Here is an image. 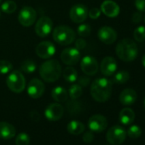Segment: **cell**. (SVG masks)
Returning <instances> with one entry per match:
<instances>
[{"label":"cell","mask_w":145,"mask_h":145,"mask_svg":"<svg viewBox=\"0 0 145 145\" xmlns=\"http://www.w3.org/2000/svg\"><path fill=\"white\" fill-rule=\"evenodd\" d=\"M29 142H30V137L25 132H22V133L18 134L16 138V145H28Z\"/></svg>","instance_id":"cell-32"},{"label":"cell","mask_w":145,"mask_h":145,"mask_svg":"<svg viewBox=\"0 0 145 145\" xmlns=\"http://www.w3.org/2000/svg\"><path fill=\"white\" fill-rule=\"evenodd\" d=\"M62 72V76L67 82L69 83H74L78 80V72L75 68L72 67H66Z\"/></svg>","instance_id":"cell-24"},{"label":"cell","mask_w":145,"mask_h":145,"mask_svg":"<svg viewBox=\"0 0 145 145\" xmlns=\"http://www.w3.org/2000/svg\"><path fill=\"white\" fill-rule=\"evenodd\" d=\"M119 119H120V121L123 125H130L135 120V113L131 108H125L120 112Z\"/></svg>","instance_id":"cell-21"},{"label":"cell","mask_w":145,"mask_h":145,"mask_svg":"<svg viewBox=\"0 0 145 145\" xmlns=\"http://www.w3.org/2000/svg\"><path fill=\"white\" fill-rule=\"evenodd\" d=\"M82 93V86L79 84H74L69 87L68 95L71 97V99H78L80 97H81Z\"/></svg>","instance_id":"cell-26"},{"label":"cell","mask_w":145,"mask_h":145,"mask_svg":"<svg viewBox=\"0 0 145 145\" xmlns=\"http://www.w3.org/2000/svg\"><path fill=\"white\" fill-rule=\"evenodd\" d=\"M133 37L137 42L142 43V42L145 41V27L140 26V27H137L134 30Z\"/></svg>","instance_id":"cell-29"},{"label":"cell","mask_w":145,"mask_h":145,"mask_svg":"<svg viewBox=\"0 0 145 145\" xmlns=\"http://www.w3.org/2000/svg\"><path fill=\"white\" fill-rule=\"evenodd\" d=\"M101 10H99L98 8H92L88 11V16L91 18V19H97L100 16H101Z\"/></svg>","instance_id":"cell-34"},{"label":"cell","mask_w":145,"mask_h":145,"mask_svg":"<svg viewBox=\"0 0 145 145\" xmlns=\"http://www.w3.org/2000/svg\"><path fill=\"white\" fill-rule=\"evenodd\" d=\"M80 67L86 75L92 76L98 72V62L96 58L91 56H86L81 59Z\"/></svg>","instance_id":"cell-8"},{"label":"cell","mask_w":145,"mask_h":145,"mask_svg":"<svg viewBox=\"0 0 145 145\" xmlns=\"http://www.w3.org/2000/svg\"><path fill=\"white\" fill-rule=\"evenodd\" d=\"M63 112H64V109L61 104L51 103L46 108L44 111V115L46 119L50 121H57L62 117Z\"/></svg>","instance_id":"cell-15"},{"label":"cell","mask_w":145,"mask_h":145,"mask_svg":"<svg viewBox=\"0 0 145 145\" xmlns=\"http://www.w3.org/2000/svg\"><path fill=\"white\" fill-rule=\"evenodd\" d=\"M53 22L48 16H42L35 25V33L39 37H47L52 31Z\"/></svg>","instance_id":"cell-11"},{"label":"cell","mask_w":145,"mask_h":145,"mask_svg":"<svg viewBox=\"0 0 145 145\" xmlns=\"http://www.w3.org/2000/svg\"><path fill=\"white\" fill-rule=\"evenodd\" d=\"M1 3H2V0H0V5H1Z\"/></svg>","instance_id":"cell-41"},{"label":"cell","mask_w":145,"mask_h":145,"mask_svg":"<svg viewBox=\"0 0 145 145\" xmlns=\"http://www.w3.org/2000/svg\"><path fill=\"white\" fill-rule=\"evenodd\" d=\"M16 128L8 122H0V138L9 140L15 137Z\"/></svg>","instance_id":"cell-20"},{"label":"cell","mask_w":145,"mask_h":145,"mask_svg":"<svg viewBox=\"0 0 145 145\" xmlns=\"http://www.w3.org/2000/svg\"><path fill=\"white\" fill-rule=\"evenodd\" d=\"M141 134H142V129L138 125H131L128 128L127 132H126V135H128V137L132 139L138 138L141 136Z\"/></svg>","instance_id":"cell-30"},{"label":"cell","mask_w":145,"mask_h":145,"mask_svg":"<svg viewBox=\"0 0 145 145\" xmlns=\"http://www.w3.org/2000/svg\"><path fill=\"white\" fill-rule=\"evenodd\" d=\"M88 9L84 5H75L70 9L69 17L75 23H82L88 17Z\"/></svg>","instance_id":"cell-10"},{"label":"cell","mask_w":145,"mask_h":145,"mask_svg":"<svg viewBox=\"0 0 145 145\" xmlns=\"http://www.w3.org/2000/svg\"><path fill=\"white\" fill-rule=\"evenodd\" d=\"M91 33V28L88 24H81L79 26L77 33L80 37H88Z\"/></svg>","instance_id":"cell-33"},{"label":"cell","mask_w":145,"mask_h":145,"mask_svg":"<svg viewBox=\"0 0 145 145\" xmlns=\"http://www.w3.org/2000/svg\"><path fill=\"white\" fill-rule=\"evenodd\" d=\"M44 85L39 79H33L30 80L27 86V94L30 97L33 99H38L41 97L44 92Z\"/></svg>","instance_id":"cell-14"},{"label":"cell","mask_w":145,"mask_h":145,"mask_svg":"<svg viewBox=\"0 0 145 145\" xmlns=\"http://www.w3.org/2000/svg\"><path fill=\"white\" fill-rule=\"evenodd\" d=\"M17 5L13 0H7L1 5V10L5 14H13L16 10Z\"/></svg>","instance_id":"cell-27"},{"label":"cell","mask_w":145,"mask_h":145,"mask_svg":"<svg viewBox=\"0 0 145 145\" xmlns=\"http://www.w3.org/2000/svg\"><path fill=\"white\" fill-rule=\"evenodd\" d=\"M75 32L67 26H58L53 31V39L61 45L71 44L75 40Z\"/></svg>","instance_id":"cell-4"},{"label":"cell","mask_w":145,"mask_h":145,"mask_svg":"<svg viewBox=\"0 0 145 145\" xmlns=\"http://www.w3.org/2000/svg\"><path fill=\"white\" fill-rule=\"evenodd\" d=\"M130 79L129 72L126 71H120L114 76L113 82L115 84H125Z\"/></svg>","instance_id":"cell-28"},{"label":"cell","mask_w":145,"mask_h":145,"mask_svg":"<svg viewBox=\"0 0 145 145\" xmlns=\"http://www.w3.org/2000/svg\"><path fill=\"white\" fill-rule=\"evenodd\" d=\"M101 11L106 16L114 18L120 14V6L113 0H105L101 5Z\"/></svg>","instance_id":"cell-18"},{"label":"cell","mask_w":145,"mask_h":145,"mask_svg":"<svg viewBox=\"0 0 145 145\" xmlns=\"http://www.w3.org/2000/svg\"><path fill=\"white\" fill-rule=\"evenodd\" d=\"M13 69V65L6 60L0 61V74H6Z\"/></svg>","instance_id":"cell-31"},{"label":"cell","mask_w":145,"mask_h":145,"mask_svg":"<svg viewBox=\"0 0 145 145\" xmlns=\"http://www.w3.org/2000/svg\"><path fill=\"white\" fill-rule=\"evenodd\" d=\"M35 51L39 57L42 59H49L55 55L56 47L50 41H43L37 45Z\"/></svg>","instance_id":"cell-12"},{"label":"cell","mask_w":145,"mask_h":145,"mask_svg":"<svg viewBox=\"0 0 145 145\" xmlns=\"http://www.w3.org/2000/svg\"><path fill=\"white\" fill-rule=\"evenodd\" d=\"M6 84L8 88L15 93H21L26 88L25 77L19 70H15L10 72L6 79Z\"/></svg>","instance_id":"cell-5"},{"label":"cell","mask_w":145,"mask_h":145,"mask_svg":"<svg viewBox=\"0 0 145 145\" xmlns=\"http://www.w3.org/2000/svg\"><path fill=\"white\" fill-rule=\"evenodd\" d=\"M81 57L80 51L76 48H67L64 49L61 54V60L62 62L68 66L76 65Z\"/></svg>","instance_id":"cell-9"},{"label":"cell","mask_w":145,"mask_h":145,"mask_svg":"<svg viewBox=\"0 0 145 145\" xmlns=\"http://www.w3.org/2000/svg\"><path fill=\"white\" fill-rule=\"evenodd\" d=\"M67 131L72 135H80L85 131V125L78 120H72L67 124Z\"/></svg>","instance_id":"cell-23"},{"label":"cell","mask_w":145,"mask_h":145,"mask_svg":"<svg viewBox=\"0 0 145 145\" xmlns=\"http://www.w3.org/2000/svg\"><path fill=\"white\" fill-rule=\"evenodd\" d=\"M125 137H126V131L123 127L120 125L112 126L108 131L106 135L107 141L112 145L121 144L125 141Z\"/></svg>","instance_id":"cell-6"},{"label":"cell","mask_w":145,"mask_h":145,"mask_svg":"<svg viewBox=\"0 0 145 145\" xmlns=\"http://www.w3.org/2000/svg\"><path fill=\"white\" fill-rule=\"evenodd\" d=\"M75 48L78 49L79 50H84L86 47V41L84 39H76L75 41Z\"/></svg>","instance_id":"cell-35"},{"label":"cell","mask_w":145,"mask_h":145,"mask_svg":"<svg viewBox=\"0 0 145 145\" xmlns=\"http://www.w3.org/2000/svg\"><path fill=\"white\" fill-rule=\"evenodd\" d=\"M112 93V81L106 78H99L93 81L91 86V94L98 103L107 102Z\"/></svg>","instance_id":"cell-1"},{"label":"cell","mask_w":145,"mask_h":145,"mask_svg":"<svg viewBox=\"0 0 145 145\" xmlns=\"http://www.w3.org/2000/svg\"><path fill=\"white\" fill-rule=\"evenodd\" d=\"M108 126L107 119L101 114L92 115L88 120V127L91 131L94 132H102Z\"/></svg>","instance_id":"cell-13"},{"label":"cell","mask_w":145,"mask_h":145,"mask_svg":"<svg viewBox=\"0 0 145 145\" xmlns=\"http://www.w3.org/2000/svg\"><path fill=\"white\" fill-rule=\"evenodd\" d=\"M61 67L58 61L51 59L45 61L39 67V74L46 82H55L61 75Z\"/></svg>","instance_id":"cell-3"},{"label":"cell","mask_w":145,"mask_h":145,"mask_svg":"<svg viewBox=\"0 0 145 145\" xmlns=\"http://www.w3.org/2000/svg\"><path fill=\"white\" fill-rule=\"evenodd\" d=\"M20 68L24 72H27V74H32V72L36 71L37 65H36L35 61H33V60H26L21 64Z\"/></svg>","instance_id":"cell-25"},{"label":"cell","mask_w":145,"mask_h":145,"mask_svg":"<svg viewBox=\"0 0 145 145\" xmlns=\"http://www.w3.org/2000/svg\"><path fill=\"white\" fill-rule=\"evenodd\" d=\"M144 108H145V101H144Z\"/></svg>","instance_id":"cell-42"},{"label":"cell","mask_w":145,"mask_h":145,"mask_svg":"<svg viewBox=\"0 0 145 145\" xmlns=\"http://www.w3.org/2000/svg\"><path fill=\"white\" fill-rule=\"evenodd\" d=\"M116 54L118 57L125 62H130L134 61L138 55V48L131 39H124L120 40L116 46Z\"/></svg>","instance_id":"cell-2"},{"label":"cell","mask_w":145,"mask_h":145,"mask_svg":"<svg viewBox=\"0 0 145 145\" xmlns=\"http://www.w3.org/2000/svg\"><path fill=\"white\" fill-rule=\"evenodd\" d=\"M94 139V135L91 131H87L83 135V140L85 142H91Z\"/></svg>","instance_id":"cell-38"},{"label":"cell","mask_w":145,"mask_h":145,"mask_svg":"<svg viewBox=\"0 0 145 145\" xmlns=\"http://www.w3.org/2000/svg\"><path fill=\"white\" fill-rule=\"evenodd\" d=\"M52 98L57 103H65L68 98V91L62 86H56L52 90Z\"/></svg>","instance_id":"cell-22"},{"label":"cell","mask_w":145,"mask_h":145,"mask_svg":"<svg viewBox=\"0 0 145 145\" xmlns=\"http://www.w3.org/2000/svg\"><path fill=\"white\" fill-rule=\"evenodd\" d=\"M142 66L145 67V54L143 55V56L142 58Z\"/></svg>","instance_id":"cell-40"},{"label":"cell","mask_w":145,"mask_h":145,"mask_svg":"<svg viewBox=\"0 0 145 145\" xmlns=\"http://www.w3.org/2000/svg\"><path fill=\"white\" fill-rule=\"evenodd\" d=\"M36 17V10L31 6H25L20 10L18 21L23 27H31L35 22Z\"/></svg>","instance_id":"cell-7"},{"label":"cell","mask_w":145,"mask_h":145,"mask_svg":"<svg viewBox=\"0 0 145 145\" xmlns=\"http://www.w3.org/2000/svg\"><path fill=\"white\" fill-rule=\"evenodd\" d=\"M117 67V62L114 57L106 56L103 59L100 65L101 72L104 76H112L116 72Z\"/></svg>","instance_id":"cell-16"},{"label":"cell","mask_w":145,"mask_h":145,"mask_svg":"<svg viewBox=\"0 0 145 145\" xmlns=\"http://www.w3.org/2000/svg\"><path fill=\"white\" fill-rule=\"evenodd\" d=\"M144 22H145V16H144Z\"/></svg>","instance_id":"cell-43"},{"label":"cell","mask_w":145,"mask_h":145,"mask_svg":"<svg viewBox=\"0 0 145 145\" xmlns=\"http://www.w3.org/2000/svg\"><path fill=\"white\" fill-rule=\"evenodd\" d=\"M90 78L88 77V75L86 76H81L78 81H79V85H80L81 86H87L90 83Z\"/></svg>","instance_id":"cell-37"},{"label":"cell","mask_w":145,"mask_h":145,"mask_svg":"<svg viewBox=\"0 0 145 145\" xmlns=\"http://www.w3.org/2000/svg\"><path fill=\"white\" fill-rule=\"evenodd\" d=\"M99 39L106 44H111L114 43L117 39V33L115 30L110 27H103L98 31Z\"/></svg>","instance_id":"cell-17"},{"label":"cell","mask_w":145,"mask_h":145,"mask_svg":"<svg viewBox=\"0 0 145 145\" xmlns=\"http://www.w3.org/2000/svg\"><path fill=\"white\" fill-rule=\"evenodd\" d=\"M135 6L140 12H145V0H135Z\"/></svg>","instance_id":"cell-36"},{"label":"cell","mask_w":145,"mask_h":145,"mask_svg":"<svg viewBox=\"0 0 145 145\" xmlns=\"http://www.w3.org/2000/svg\"><path fill=\"white\" fill-rule=\"evenodd\" d=\"M142 19V14L140 12H136L132 15V17H131V20L133 22V23H139Z\"/></svg>","instance_id":"cell-39"},{"label":"cell","mask_w":145,"mask_h":145,"mask_svg":"<svg viewBox=\"0 0 145 145\" xmlns=\"http://www.w3.org/2000/svg\"><path fill=\"white\" fill-rule=\"evenodd\" d=\"M137 92L131 88H127L122 91L120 95V102L125 106L132 105L137 100Z\"/></svg>","instance_id":"cell-19"}]
</instances>
